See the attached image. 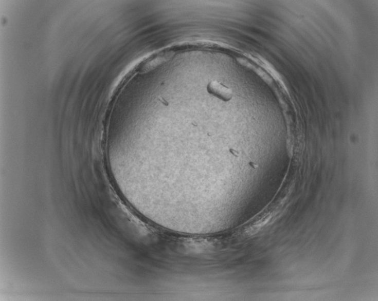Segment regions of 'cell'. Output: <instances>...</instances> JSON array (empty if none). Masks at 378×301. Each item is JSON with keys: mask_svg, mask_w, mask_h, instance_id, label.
Listing matches in <instances>:
<instances>
[{"mask_svg": "<svg viewBox=\"0 0 378 301\" xmlns=\"http://www.w3.org/2000/svg\"><path fill=\"white\" fill-rule=\"evenodd\" d=\"M207 90L209 93L221 99L223 101H228L232 98V90L217 81H212L209 83Z\"/></svg>", "mask_w": 378, "mask_h": 301, "instance_id": "cell-1", "label": "cell"}]
</instances>
